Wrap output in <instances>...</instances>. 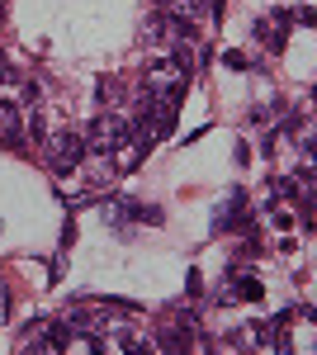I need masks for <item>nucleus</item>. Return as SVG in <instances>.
<instances>
[{
	"label": "nucleus",
	"mask_w": 317,
	"mask_h": 355,
	"mask_svg": "<svg viewBox=\"0 0 317 355\" xmlns=\"http://www.w3.org/2000/svg\"><path fill=\"white\" fill-rule=\"evenodd\" d=\"M28 133L38 137V142H43V137H48V123H43V114H38V110L28 114Z\"/></svg>",
	"instance_id": "0eeeda50"
},
{
	"label": "nucleus",
	"mask_w": 317,
	"mask_h": 355,
	"mask_svg": "<svg viewBox=\"0 0 317 355\" xmlns=\"http://www.w3.org/2000/svg\"><path fill=\"white\" fill-rule=\"evenodd\" d=\"M43 157H48V166H53L57 175L76 171V166L85 162V133H80V128H62V133L43 137Z\"/></svg>",
	"instance_id": "f257e3e1"
},
{
	"label": "nucleus",
	"mask_w": 317,
	"mask_h": 355,
	"mask_svg": "<svg viewBox=\"0 0 317 355\" xmlns=\"http://www.w3.org/2000/svg\"><path fill=\"white\" fill-rule=\"evenodd\" d=\"M246 119H251L256 128H270V123H275V114H270V105H256V110L246 114Z\"/></svg>",
	"instance_id": "423d86ee"
},
{
	"label": "nucleus",
	"mask_w": 317,
	"mask_h": 355,
	"mask_svg": "<svg viewBox=\"0 0 317 355\" xmlns=\"http://www.w3.org/2000/svg\"><path fill=\"white\" fill-rule=\"evenodd\" d=\"M24 100H28V105H38V100H43V85H38V81H24Z\"/></svg>",
	"instance_id": "6e6552de"
},
{
	"label": "nucleus",
	"mask_w": 317,
	"mask_h": 355,
	"mask_svg": "<svg viewBox=\"0 0 317 355\" xmlns=\"http://www.w3.org/2000/svg\"><path fill=\"white\" fill-rule=\"evenodd\" d=\"M223 62H228V67H237V71H246V67H251V62H246V53H223Z\"/></svg>",
	"instance_id": "1a4fd4ad"
},
{
	"label": "nucleus",
	"mask_w": 317,
	"mask_h": 355,
	"mask_svg": "<svg viewBox=\"0 0 317 355\" xmlns=\"http://www.w3.org/2000/svg\"><path fill=\"white\" fill-rule=\"evenodd\" d=\"M152 5H161V10H166V5H171V0H152Z\"/></svg>",
	"instance_id": "9d476101"
},
{
	"label": "nucleus",
	"mask_w": 317,
	"mask_h": 355,
	"mask_svg": "<svg viewBox=\"0 0 317 355\" xmlns=\"http://www.w3.org/2000/svg\"><path fill=\"white\" fill-rule=\"evenodd\" d=\"M237 294H241L246 303H256V299H265V284H261V279H241V284H237Z\"/></svg>",
	"instance_id": "39448f33"
},
{
	"label": "nucleus",
	"mask_w": 317,
	"mask_h": 355,
	"mask_svg": "<svg viewBox=\"0 0 317 355\" xmlns=\"http://www.w3.org/2000/svg\"><path fill=\"white\" fill-rule=\"evenodd\" d=\"M213 227H218V232H251V227H256V214L246 209V190H232V194H228V204L218 209Z\"/></svg>",
	"instance_id": "f03ea898"
},
{
	"label": "nucleus",
	"mask_w": 317,
	"mask_h": 355,
	"mask_svg": "<svg viewBox=\"0 0 317 355\" xmlns=\"http://www.w3.org/2000/svg\"><path fill=\"white\" fill-rule=\"evenodd\" d=\"M95 95H100V105H114V100H119V95H123V85L114 81V76H105V81L95 85Z\"/></svg>",
	"instance_id": "20e7f679"
},
{
	"label": "nucleus",
	"mask_w": 317,
	"mask_h": 355,
	"mask_svg": "<svg viewBox=\"0 0 317 355\" xmlns=\"http://www.w3.org/2000/svg\"><path fill=\"white\" fill-rule=\"evenodd\" d=\"M0 142L5 147H24V114L10 100H0Z\"/></svg>",
	"instance_id": "7ed1b4c3"
}]
</instances>
